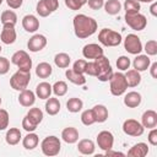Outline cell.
Masks as SVG:
<instances>
[{
    "label": "cell",
    "instance_id": "6da1fadb",
    "mask_svg": "<svg viewBox=\"0 0 157 157\" xmlns=\"http://www.w3.org/2000/svg\"><path fill=\"white\" fill-rule=\"evenodd\" d=\"M74 31H75V36L80 39H85L92 34L96 33L98 25L97 21L93 17H90L87 15L83 13H78L74 17Z\"/></svg>",
    "mask_w": 157,
    "mask_h": 157
},
{
    "label": "cell",
    "instance_id": "7a4b0ae2",
    "mask_svg": "<svg viewBox=\"0 0 157 157\" xmlns=\"http://www.w3.org/2000/svg\"><path fill=\"white\" fill-rule=\"evenodd\" d=\"M98 40L104 47H118L121 43L123 38L119 32L110 28H103L98 33Z\"/></svg>",
    "mask_w": 157,
    "mask_h": 157
},
{
    "label": "cell",
    "instance_id": "3957f363",
    "mask_svg": "<svg viewBox=\"0 0 157 157\" xmlns=\"http://www.w3.org/2000/svg\"><path fill=\"white\" fill-rule=\"evenodd\" d=\"M128 88V83L125 80V75L123 72H113L109 78V90L113 96H121L125 93Z\"/></svg>",
    "mask_w": 157,
    "mask_h": 157
},
{
    "label": "cell",
    "instance_id": "277c9868",
    "mask_svg": "<svg viewBox=\"0 0 157 157\" xmlns=\"http://www.w3.org/2000/svg\"><path fill=\"white\" fill-rule=\"evenodd\" d=\"M60 148H61V142H60L59 137H56V136H54V135L47 136V137L42 141V144H40V150H42V152H43L45 156H49V157H53V156L59 155Z\"/></svg>",
    "mask_w": 157,
    "mask_h": 157
},
{
    "label": "cell",
    "instance_id": "5b68a950",
    "mask_svg": "<svg viewBox=\"0 0 157 157\" xmlns=\"http://www.w3.org/2000/svg\"><path fill=\"white\" fill-rule=\"evenodd\" d=\"M94 61L98 65V75H97V78L99 81H102V82L109 81V78L113 75V69L110 66V63H109L108 58L104 56V55H101V56L96 58Z\"/></svg>",
    "mask_w": 157,
    "mask_h": 157
},
{
    "label": "cell",
    "instance_id": "8992f818",
    "mask_svg": "<svg viewBox=\"0 0 157 157\" xmlns=\"http://www.w3.org/2000/svg\"><path fill=\"white\" fill-rule=\"evenodd\" d=\"M31 80V72L29 71H22L17 70L10 78V86L16 91H22L27 88Z\"/></svg>",
    "mask_w": 157,
    "mask_h": 157
},
{
    "label": "cell",
    "instance_id": "52a82bcc",
    "mask_svg": "<svg viewBox=\"0 0 157 157\" xmlns=\"http://www.w3.org/2000/svg\"><path fill=\"white\" fill-rule=\"evenodd\" d=\"M11 63L18 67V70L22 71H29L32 69V59L25 50H17L11 56Z\"/></svg>",
    "mask_w": 157,
    "mask_h": 157
},
{
    "label": "cell",
    "instance_id": "ba28073f",
    "mask_svg": "<svg viewBox=\"0 0 157 157\" xmlns=\"http://www.w3.org/2000/svg\"><path fill=\"white\" fill-rule=\"evenodd\" d=\"M125 22L134 31H142L147 25V18L145 15H142L140 12L125 13Z\"/></svg>",
    "mask_w": 157,
    "mask_h": 157
},
{
    "label": "cell",
    "instance_id": "9c48e42d",
    "mask_svg": "<svg viewBox=\"0 0 157 157\" xmlns=\"http://www.w3.org/2000/svg\"><path fill=\"white\" fill-rule=\"evenodd\" d=\"M124 49L130 53V54H134V55H137L142 52V43H141V39L134 34V33H130L125 37L124 39Z\"/></svg>",
    "mask_w": 157,
    "mask_h": 157
},
{
    "label": "cell",
    "instance_id": "30bf717a",
    "mask_svg": "<svg viewBox=\"0 0 157 157\" xmlns=\"http://www.w3.org/2000/svg\"><path fill=\"white\" fill-rule=\"evenodd\" d=\"M59 7L58 0H39L37 2L36 11L40 17H47Z\"/></svg>",
    "mask_w": 157,
    "mask_h": 157
},
{
    "label": "cell",
    "instance_id": "8fae6325",
    "mask_svg": "<svg viewBox=\"0 0 157 157\" xmlns=\"http://www.w3.org/2000/svg\"><path fill=\"white\" fill-rule=\"evenodd\" d=\"M144 130L145 128L142 126V124L135 119H126L123 123V131L129 136H134V137L141 136L144 134Z\"/></svg>",
    "mask_w": 157,
    "mask_h": 157
},
{
    "label": "cell",
    "instance_id": "7c38bea8",
    "mask_svg": "<svg viewBox=\"0 0 157 157\" xmlns=\"http://www.w3.org/2000/svg\"><path fill=\"white\" fill-rule=\"evenodd\" d=\"M97 145L103 151H108V150L113 148V145H114L113 134L110 131H108V130H103V131L98 132V135H97Z\"/></svg>",
    "mask_w": 157,
    "mask_h": 157
},
{
    "label": "cell",
    "instance_id": "4fadbf2b",
    "mask_svg": "<svg viewBox=\"0 0 157 157\" xmlns=\"http://www.w3.org/2000/svg\"><path fill=\"white\" fill-rule=\"evenodd\" d=\"M45 45H47V38L45 36L39 33L33 34L27 42V48L29 49V52H33V53L40 52L42 49H44Z\"/></svg>",
    "mask_w": 157,
    "mask_h": 157
},
{
    "label": "cell",
    "instance_id": "5bb4252c",
    "mask_svg": "<svg viewBox=\"0 0 157 157\" xmlns=\"http://www.w3.org/2000/svg\"><path fill=\"white\" fill-rule=\"evenodd\" d=\"M16 29H15V25H2V29L0 33V39L4 44H12L16 40Z\"/></svg>",
    "mask_w": 157,
    "mask_h": 157
},
{
    "label": "cell",
    "instance_id": "9a60e30c",
    "mask_svg": "<svg viewBox=\"0 0 157 157\" xmlns=\"http://www.w3.org/2000/svg\"><path fill=\"white\" fill-rule=\"evenodd\" d=\"M82 54L86 59H96L101 55H103V48L99 45V44H96V43H90V44H86L82 49Z\"/></svg>",
    "mask_w": 157,
    "mask_h": 157
},
{
    "label": "cell",
    "instance_id": "2e32d148",
    "mask_svg": "<svg viewBox=\"0 0 157 157\" xmlns=\"http://www.w3.org/2000/svg\"><path fill=\"white\" fill-rule=\"evenodd\" d=\"M22 27L26 32L33 33L39 28V20L34 15H26L22 18Z\"/></svg>",
    "mask_w": 157,
    "mask_h": 157
},
{
    "label": "cell",
    "instance_id": "e0dca14e",
    "mask_svg": "<svg viewBox=\"0 0 157 157\" xmlns=\"http://www.w3.org/2000/svg\"><path fill=\"white\" fill-rule=\"evenodd\" d=\"M18 102L22 107H32L36 102V93L31 90H22L18 94Z\"/></svg>",
    "mask_w": 157,
    "mask_h": 157
},
{
    "label": "cell",
    "instance_id": "ac0fdd59",
    "mask_svg": "<svg viewBox=\"0 0 157 157\" xmlns=\"http://www.w3.org/2000/svg\"><path fill=\"white\" fill-rule=\"evenodd\" d=\"M141 124L144 128H147V129L156 128L157 126V113L152 109L144 112V114L141 117Z\"/></svg>",
    "mask_w": 157,
    "mask_h": 157
},
{
    "label": "cell",
    "instance_id": "d6986e66",
    "mask_svg": "<svg viewBox=\"0 0 157 157\" xmlns=\"http://www.w3.org/2000/svg\"><path fill=\"white\" fill-rule=\"evenodd\" d=\"M141 94L136 91H131V92H128L124 97V104L128 107V108H136L141 104Z\"/></svg>",
    "mask_w": 157,
    "mask_h": 157
},
{
    "label": "cell",
    "instance_id": "ffe728a7",
    "mask_svg": "<svg viewBox=\"0 0 157 157\" xmlns=\"http://www.w3.org/2000/svg\"><path fill=\"white\" fill-rule=\"evenodd\" d=\"M151 65V60L148 58V55H142V54H137V56L132 61V66L135 70H137L139 72L141 71H146L148 69V66Z\"/></svg>",
    "mask_w": 157,
    "mask_h": 157
},
{
    "label": "cell",
    "instance_id": "44dd1931",
    "mask_svg": "<svg viewBox=\"0 0 157 157\" xmlns=\"http://www.w3.org/2000/svg\"><path fill=\"white\" fill-rule=\"evenodd\" d=\"M53 90H52V85L49 82H39L36 87V96L39 98V99H48L52 94Z\"/></svg>",
    "mask_w": 157,
    "mask_h": 157
},
{
    "label": "cell",
    "instance_id": "7402d4cb",
    "mask_svg": "<svg viewBox=\"0 0 157 157\" xmlns=\"http://www.w3.org/2000/svg\"><path fill=\"white\" fill-rule=\"evenodd\" d=\"M61 139L66 144H75L78 140V131L74 126H67L61 131Z\"/></svg>",
    "mask_w": 157,
    "mask_h": 157
},
{
    "label": "cell",
    "instance_id": "603a6c76",
    "mask_svg": "<svg viewBox=\"0 0 157 157\" xmlns=\"http://www.w3.org/2000/svg\"><path fill=\"white\" fill-rule=\"evenodd\" d=\"M147 153H148V146L145 142H137L128 151V156L131 157H145Z\"/></svg>",
    "mask_w": 157,
    "mask_h": 157
},
{
    "label": "cell",
    "instance_id": "cb8c5ba5",
    "mask_svg": "<svg viewBox=\"0 0 157 157\" xmlns=\"http://www.w3.org/2000/svg\"><path fill=\"white\" fill-rule=\"evenodd\" d=\"M94 148V142L90 139H82L77 144V150L81 155H93Z\"/></svg>",
    "mask_w": 157,
    "mask_h": 157
},
{
    "label": "cell",
    "instance_id": "d4e9b609",
    "mask_svg": "<svg viewBox=\"0 0 157 157\" xmlns=\"http://www.w3.org/2000/svg\"><path fill=\"white\" fill-rule=\"evenodd\" d=\"M125 75V80H126V83H128V87H136L140 85L141 82V75L137 70L135 69H131V70H126V74Z\"/></svg>",
    "mask_w": 157,
    "mask_h": 157
},
{
    "label": "cell",
    "instance_id": "484cf974",
    "mask_svg": "<svg viewBox=\"0 0 157 157\" xmlns=\"http://www.w3.org/2000/svg\"><path fill=\"white\" fill-rule=\"evenodd\" d=\"M92 112H93V117H94L96 123H104L108 119V109L103 104L94 105L92 108Z\"/></svg>",
    "mask_w": 157,
    "mask_h": 157
},
{
    "label": "cell",
    "instance_id": "4316f807",
    "mask_svg": "<svg viewBox=\"0 0 157 157\" xmlns=\"http://www.w3.org/2000/svg\"><path fill=\"white\" fill-rule=\"evenodd\" d=\"M65 76H66V78H67L71 83H74V85L81 86V85H85V83H86V77L83 76V74H78V72L74 71L72 69H67V70L65 71Z\"/></svg>",
    "mask_w": 157,
    "mask_h": 157
},
{
    "label": "cell",
    "instance_id": "83f0119b",
    "mask_svg": "<svg viewBox=\"0 0 157 157\" xmlns=\"http://www.w3.org/2000/svg\"><path fill=\"white\" fill-rule=\"evenodd\" d=\"M39 142V137L37 134H34L33 131L32 132H28L23 139H22V145L26 150H33L37 147Z\"/></svg>",
    "mask_w": 157,
    "mask_h": 157
},
{
    "label": "cell",
    "instance_id": "f1b7e54d",
    "mask_svg": "<svg viewBox=\"0 0 157 157\" xmlns=\"http://www.w3.org/2000/svg\"><path fill=\"white\" fill-rule=\"evenodd\" d=\"M53 72V69H52V65L49 63H39L36 67V75L39 77V78H48Z\"/></svg>",
    "mask_w": 157,
    "mask_h": 157
},
{
    "label": "cell",
    "instance_id": "f546056e",
    "mask_svg": "<svg viewBox=\"0 0 157 157\" xmlns=\"http://www.w3.org/2000/svg\"><path fill=\"white\" fill-rule=\"evenodd\" d=\"M45 112L49 115H56L60 112V102L58 98L49 97L45 102Z\"/></svg>",
    "mask_w": 157,
    "mask_h": 157
},
{
    "label": "cell",
    "instance_id": "4dcf8cb0",
    "mask_svg": "<svg viewBox=\"0 0 157 157\" xmlns=\"http://www.w3.org/2000/svg\"><path fill=\"white\" fill-rule=\"evenodd\" d=\"M5 140L11 146L17 145L20 142V140H21V131H20V129H17V128H10L7 130V132H6Z\"/></svg>",
    "mask_w": 157,
    "mask_h": 157
},
{
    "label": "cell",
    "instance_id": "1f68e13d",
    "mask_svg": "<svg viewBox=\"0 0 157 157\" xmlns=\"http://www.w3.org/2000/svg\"><path fill=\"white\" fill-rule=\"evenodd\" d=\"M103 7L108 15H118L121 10V4L119 0H107Z\"/></svg>",
    "mask_w": 157,
    "mask_h": 157
},
{
    "label": "cell",
    "instance_id": "d6a6232c",
    "mask_svg": "<svg viewBox=\"0 0 157 157\" xmlns=\"http://www.w3.org/2000/svg\"><path fill=\"white\" fill-rule=\"evenodd\" d=\"M70 61H71V58H70L69 54H66V53H58V54H55V56H54V63H55V65H56L58 67H60V69L67 67V66L70 65Z\"/></svg>",
    "mask_w": 157,
    "mask_h": 157
},
{
    "label": "cell",
    "instance_id": "836d02e7",
    "mask_svg": "<svg viewBox=\"0 0 157 157\" xmlns=\"http://www.w3.org/2000/svg\"><path fill=\"white\" fill-rule=\"evenodd\" d=\"M83 107V102L77 98V97H72L66 102V108L70 113H78Z\"/></svg>",
    "mask_w": 157,
    "mask_h": 157
},
{
    "label": "cell",
    "instance_id": "e575fe53",
    "mask_svg": "<svg viewBox=\"0 0 157 157\" xmlns=\"http://www.w3.org/2000/svg\"><path fill=\"white\" fill-rule=\"evenodd\" d=\"M26 115H27V118H28L32 123H34L36 125L40 124L42 120H43V112H42L39 108H37V107L31 108Z\"/></svg>",
    "mask_w": 157,
    "mask_h": 157
},
{
    "label": "cell",
    "instance_id": "d590c367",
    "mask_svg": "<svg viewBox=\"0 0 157 157\" xmlns=\"http://www.w3.org/2000/svg\"><path fill=\"white\" fill-rule=\"evenodd\" d=\"M0 21H1L2 25H6V23L16 25V22H17V15L12 10H5L1 13V16H0Z\"/></svg>",
    "mask_w": 157,
    "mask_h": 157
},
{
    "label": "cell",
    "instance_id": "8d00e7d4",
    "mask_svg": "<svg viewBox=\"0 0 157 157\" xmlns=\"http://www.w3.org/2000/svg\"><path fill=\"white\" fill-rule=\"evenodd\" d=\"M52 90H53V92H54L55 96L63 97V96H65L66 92H67V85H66L65 81H56V82L52 86Z\"/></svg>",
    "mask_w": 157,
    "mask_h": 157
},
{
    "label": "cell",
    "instance_id": "74e56055",
    "mask_svg": "<svg viewBox=\"0 0 157 157\" xmlns=\"http://www.w3.org/2000/svg\"><path fill=\"white\" fill-rule=\"evenodd\" d=\"M140 2L136 1V0H125L124 2V10H125V13H136V12H140Z\"/></svg>",
    "mask_w": 157,
    "mask_h": 157
},
{
    "label": "cell",
    "instance_id": "f35d334b",
    "mask_svg": "<svg viewBox=\"0 0 157 157\" xmlns=\"http://www.w3.org/2000/svg\"><path fill=\"white\" fill-rule=\"evenodd\" d=\"M81 121H82V124L86 125V126L92 125V124L96 123L92 109H86V110L82 112V114H81Z\"/></svg>",
    "mask_w": 157,
    "mask_h": 157
},
{
    "label": "cell",
    "instance_id": "ab89813d",
    "mask_svg": "<svg viewBox=\"0 0 157 157\" xmlns=\"http://www.w3.org/2000/svg\"><path fill=\"white\" fill-rule=\"evenodd\" d=\"M142 50L146 52V55H156L157 54V42L155 39L147 40L145 47H142Z\"/></svg>",
    "mask_w": 157,
    "mask_h": 157
},
{
    "label": "cell",
    "instance_id": "60d3db41",
    "mask_svg": "<svg viewBox=\"0 0 157 157\" xmlns=\"http://www.w3.org/2000/svg\"><path fill=\"white\" fill-rule=\"evenodd\" d=\"M130 64H131L130 59L128 56H125V55H121V56H119L117 59V67L120 71H126L130 67Z\"/></svg>",
    "mask_w": 157,
    "mask_h": 157
},
{
    "label": "cell",
    "instance_id": "b9f144b4",
    "mask_svg": "<svg viewBox=\"0 0 157 157\" xmlns=\"http://www.w3.org/2000/svg\"><path fill=\"white\" fill-rule=\"evenodd\" d=\"M66 7H69L70 10H80L85 4H87V0H64Z\"/></svg>",
    "mask_w": 157,
    "mask_h": 157
},
{
    "label": "cell",
    "instance_id": "7bdbcfd3",
    "mask_svg": "<svg viewBox=\"0 0 157 157\" xmlns=\"http://www.w3.org/2000/svg\"><path fill=\"white\" fill-rule=\"evenodd\" d=\"M9 120H10V117H9L7 110L0 108V131L5 130L9 126Z\"/></svg>",
    "mask_w": 157,
    "mask_h": 157
},
{
    "label": "cell",
    "instance_id": "ee69618b",
    "mask_svg": "<svg viewBox=\"0 0 157 157\" xmlns=\"http://www.w3.org/2000/svg\"><path fill=\"white\" fill-rule=\"evenodd\" d=\"M85 74H87V75H90V76H96V77H97V75H98V65H97V63H96L94 60L87 63Z\"/></svg>",
    "mask_w": 157,
    "mask_h": 157
},
{
    "label": "cell",
    "instance_id": "f6af8a7d",
    "mask_svg": "<svg viewBox=\"0 0 157 157\" xmlns=\"http://www.w3.org/2000/svg\"><path fill=\"white\" fill-rule=\"evenodd\" d=\"M86 65H87V61L83 60V59H78L72 65V70L78 72V74H85V70H86Z\"/></svg>",
    "mask_w": 157,
    "mask_h": 157
},
{
    "label": "cell",
    "instance_id": "bcb514c9",
    "mask_svg": "<svg viewBox=\"0 0 157 157\" xmlns=\"http://www.w3.org/2000/svg\"><path fill=\"white\" fill-rule=\"evenodd\" d=\"M37 126H38V125H36L34 123H32V121L27 118V115L22 119V128H23L27 132H32V131H34V130L37 129Z\"/></svg>",
    "mask_w": 157,
    "mask_h": 157
},
{
    "label": "cell",
    "instance_id": "7dc6e473",
    "mask_svg": "<svg viewBox=\"0 0 157 157\" xmlns=\"http://www.w3.org/2000/svg\"><path fill=\"white\" fill-rule=\"evenodd\" d=\"M10 70V61L5 56H0V75L7 74Z\"/></svg>",
    "mask_w": 157,
    "mask_h": 157
},
{
    "label": "cell",
    "instance_id": "c3c4849f",
    "mask_svg": "<svg viewBox=\"0 0 157 157\" xmlns=\"http://www.w3.org/2000/svg\"><path fill=\"white\" fill-rule=\"evenodd\" d=\"M147 140H148V142H150L152 146H156V145H157V129H156V128H152V129H151V131L148 132Z\"/></svg>",
    "mask_w": 157,
    "mask_h": 157
},
{
    "label": "cell",
    "instance_id": "681fc988",
    "mask_svg": "<svg viewBox=\"0 0 157 157\" xmlns=\"http://www.w3.org/2000/svg\"><path fill=\"white\" fill-rule=\"evenodd\" d=\"M87 4L92 10H99L101 7H103L104 0H87Z\"/></svg>",
    "mask_w": 157,
    "mask_h": 157
},
{
    "label": "cell",
    "instance_id": "f907efd6",
    "mask_svg": "<svg viewBox=\"0 0 157 157\" xmlns=\"http://www.w3.org/2000/svg\"><path fill=\"white\" fill-rule=\"evenodd\" d=\"M22 2L23 0H6V4L11 7V9H20L22 6Z\"/></svg>",
    "mask_w": 157,
    "mask_h": 157
},
{
    "label": "cell",
    "instance_id": "816d5d0a",
    "mask_svg": "<svg viewBox=\"0 0 157 157\" xmlns=\"http://www.w3.org/2000/svg\"><path fill=\"white\" fill-rule=\"evenodd\" d=\"M150 67V74L153 78H157V63H153L152 65L148 66Z\"/></svg>",
    "mask_w": 157,
    "mask_h": 157
},
{
    "label": "cell",
    "instance_id": "f5cc1de1",
    "mask_svg": "<svg viewBox=\"0 0 157 157\" xmlns=\"http://www.w3.org/2000/svg\"><path fill=\"white\" fill-rule=\"evenodd\" d=\"M105 156H124L123 152H118V151H113L112 148L105 151Z\"/></svg>",
    "mask_w": 157,
    "mask_h": 157
},
{
    "label": "cell",
    "instance_id": "db71d44e",
    "mask_svg": "<svg viewBox=\"0 0 157 157\" xmlns=\"http://www.w3.org/2000/svg\"><path fill=\"white\" fill-rule=\"evenodd\" d=\"M150 11H151V13H152L153 16H157V4H156L155 1L152 2L151 7H150Z\"/></svg>",
    "mask_w": 157,
    "mask_h": 157
},
{
    "label": "cell",
    "instance_id": "11a10c76",
    "mask_svg": "<svg viewBox=\"0 0 157 157\" xmlns=\"http://www.w3.org/2000/svg\"><path fill=\"white\" fill-rule=\"evenodd\" d=\"M136 1H139V2H153L155 0H136Z\"/></svg>",
    "mask_w": 157,
    "mask_h": 157
},
{
    "label": "cell",
    "instance_id": "9f6ffc18",
    "mask_svg": "<svg viewBox=\"0 0 157 157\" xmlns=\"http://www.w3.org/2000/svg\"><path fill=\"white\" fill-rule=\"evenodd\" d=\"M1 50H2V48H1V45H0V52H1Z\"/></svg>",
    "mask_w": 157,
    "mask_h": 157
},
{
    "label": "cell",
    "instance_id": "6f0895ef",
    "mask_svg": "<svg viewBox=\"0 0 157 157\" xmlns=\"http://www.w3.org/2000/svg\"><path fill=\"white\" fill-rule=\"evenodd\" d=\"M1 102H2V101H1V97H0V104H1Z\"/></svg>",
    "mask_w": 157,
    "mask_h": 157
},
{
    "label": "cell",
    "instance_id": "680465c9",
    "mask_svg": "<svg viewBox=\"0 0 157 157\" xmlns=\"http://www.w3.org/2000/svg\"><path fill=\"white\" fill-rule=\"evenodd\" d=\"M1 4H2V0H0V5H1Z\"/></svg>",
    "mask_w": 157,
    "mask_h": 157
}]
</instances>
